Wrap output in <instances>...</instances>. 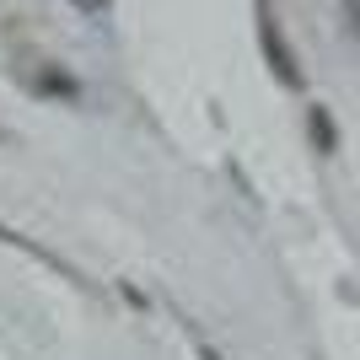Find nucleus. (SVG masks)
Instances as JSON below:
<instances>
[{
    "mask_svg": "<svg viewBox=\"0 0 360 360\" xmlns=\"http://www.w3.org/2000/svg\"><path fill=\"white\" fill-rule=\"evenodd\" d=\"M75 6H86V11H103L108 0H75Z\"/></svg>",
    "mask_w": 360,
    "mask_h": 360,
    "instance_id": "nucleus-2",
    "label": "nucleus"
},
{
    "mask_svg": "<svg viewBox=\"0 0 360 360\" xmlns=\"http://www.w3.org/2000/svg\"><path fill=\"white\" fill-rule=\"evenodd\" d=\"M312 135L323 140V146H333V129H328V119H323V113H312Z\"/></svg>",
    "mask_w": 360,
    "mask_h": 360,
    "instance_id": "nucleus-1",
    "label": "nucleus"
}]
</instances>
